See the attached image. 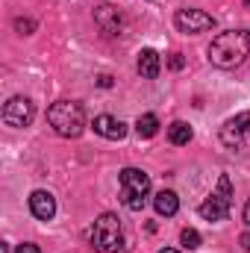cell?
I'll list each match as a JSON object with an SVG mask.
<instances>
[{
	"instance_id": "1",
	"label": "cell",
	"mask_w": 250,
	"mask_h": 253,
	"mask_svg": "<svg viewBox=\"0 0 250 253\" xmlns=\"http://www.w3.org/2000/svg\"><path fill=\"white\" fill-rule=\"evenodd\" d=\"M250 53V33L248 30H227L209 44V62L215 68H239Z\"/></svg>"
},
{
	"instance_id": "2",
	"label": "cell",
	"mask_w": 250,
	"mask_h": 253,
	"mask_svg": "<svg viewBox=\"0 0 250 253\" xmlns=\"http://www.w3.org/2000/svg\"><path fill=\"white\" fill-rule=\"evenodd\" d=\"M47 121L50 126L62 135V138H77L83 135V126H85V112L77 100H56L50 109H47Z\"/></svg>"
},
{
	"instance_id": "3",
	"label": "cell",
	"mask_w": 250,
	"mask_h": 253,
	"mask_svg": "<svg viewBox=\"0 0 250 253\" xmlns=\"http://www.w3.org/2000/svg\"><path fill=\"white\" fill-rule=\"evenodd\" d=\"M88 245L97 253H115L118 251L121 248V221H118V215L103 212L91 224V230H88Z\"/></svg>"
},
{
	"instance_id": "4",
	"label": "cell",
	"mask_w": 250,
	"mask_h": 253,
	"mask_svg": "<svg viewBox=\"0 0 250 253\" xmlns=\"http://www.w3.org/2000/svg\"><path fill=\"white\" fill-rule=\"evenodd\" d=\"M150 191V177L141 168H124L121 171V200L129 212H141Z\"/></svg>"
},
{
	"instance_id": "5",
	"label": "cell",
	"mask_w": 250,
	"mask_h": 253,
	"mask_svg": "<svg viewBox=\"0 0 250 253\" xmlns=\"http://www.w3.org/2000/svg\"><path fill=\"white\" fill-rule=\"evenodd\" d=\"M230 206H233V183H230L227 174H221L218 186L212 189V194L200 203V215H203V221L215 224V221H224L230 215Z\"/></svg>"
},
{
	"instance_id": "6",
	"label": "cell",
	"mask_w": 250,
	"mask_h": 253,
	"mask_svg": "<svg viewBox=\"0 0 250 253\" xmlns=\"http://www.w3.org/2000/svg\"><path fill=\"white\" fill-rule=\"evenodd\" d=\"M221 141L230 150H245L250 147V112H239L221 126Z\"/></svg>"
},
{
	"instance_id": "7",
	"label": "cell",
	"mask_w": 250,
	"mask_h": 253,
	"mask_svg": "<svg viewBox=\"0 0 250 253\" xmlns=\"http://www.w3.org/2000/svg\"><path fill=\"white\" fill-rule=\"evenodd\" d=\"M174 24H177L180 33H186V36H197V33L212 30V27H215V18L206 15L203 9H180V12L174 15Z\"/></svg>"
},
{
	"instance_id": "8",
	"label": "cell",
	"mask_w": 250,
	"mask_h": 253,
	"mask_svg": "<svg viewBox=\"0 0 250 253\" xmlns=\"http://www.w3.org/2000/svg\"><path fill=\"white\" fill-rule=\"evenodd\" d=\"M33 118H36V106H33V100L30 97H12L6 106H3V121L9 126H30L33 124Z\"/></svg>"
},
{
	"instance_id": "9",
	"label": "cell",
	"mask_w": 250,
	"mask_h": 253,
	"mask_svg": "<svg viewBox=\"0 0 250 253\" xmlns=\"http://www.w3.org/2000/svg\"><path fill=\"white\" fill-rule=\"evenodd\" d=\"M94 24H97L106 36H121V33H124V15H121L115 6H109V3H103V6L94 9Z\"/></svg>"
},
{
	"instance_id": "10",
	"label": "cell",
	"mask_w": 250,
	"mask_h": 253,
	"mask_svg": "<svg viewBox=\"0 0 250 253\" xmlns=\"http://www.w3.org/2000/svg\"><path fill=\"white\" fill-rule=\"evenodd\" d=\"M30 212H33L39 221H50V218L56 215V197L44 189L33 191V194H30Z\"/></svg>"
},
{
	"instance_id": "11",
	"label": "cell",
	"mask_w": 250,
	"mask_h": 253,
	"mask_svg": "<svg viewBox=\"0 0 250 253\" xmlns=\"http://www.w3.org/2000/svg\"><path fill=\"white\" fill-rule=\"evenodd\" d=\"M91 126H94L97 135H103V138H109V141H121L126 135V124L118 121V118H112V115H97Z\"/></svg>"
},
{
	"instance_id": "12",
	"label": "cell",
	"mask_w": 250,
	"mask_h": 253,
	"mask_svg": "<svg viewBox=\"0 0 250 253\" xmlns=\"http://www.w3.org/2000/svg\"><path fill=\"white\" fill-rule=\"evenodd\" d=\"M135 68H138V74H141L144 80H156V77H159V68H162V62H159V53H156V50H150V47H144V50L138 53V62H135Z\"/></svg>"
},
{
	"instance_id": "13",
	"label": "cell",
	"mask_w": 250,
	"mask_h": 253,
	"mask_svg": "<svg viewBox=\"0 0 250 253\" xmlns=\"http://www.w3.org/2000/svg\"><path fill=\"white\" fill-rule=\"evenodd\" d=\"M153 206H156L159 215L171 218V215H177V209H180V197H177L174 191H159V194L153 197Z\"/></svg>"
},
{
	"instance_id": "14",
	"label": "cell",
	"mask_w": 250,
	"mask_h": 253,
	"mask_svg": "<svg viewBox=\"0 0 250 253\" xmlns=\"http://www.w3.org/2000/svg\"><path fill=\"white\" fill-rule=\"evenodd\" d=\"M135 132H138L141 138H153V135L159 132V118H156L153 112L138 115V121H135Z\"/></svg>"
},
{
	"instance_id": "15",
	"label": "cell",
	"mask_w": 250,
	"mask_h": 253,
	"mask_svg": "<svg viewBox=\"0 0 250 253\" xmlns=\"http://www.w3.org/2000/svg\"><path fill=\"white\" fill-rule=\"evenodd\" d=\"M191 126L186 121H174V124L168 126V138H171V144H188L191 141Z\"/></svg>"
},
{
	"instance_id": "16",
	"label": "cell",
	"mask_w": 250,
	"mask_h": 253,
	"mask_svg": "<svg viewBox=\"0 0 250 253\" xmlns=\"http://www.w3.org/2000/svg\"><path fill=\"white\" fill-rule=\"evenodd\" d=\"M180 242H183V248H186V251H194V248H200V233H197V230H191V227H186V230L180 233Z\"/></svg>"
},
{
	"instance_id": "17",
	"label": "cell",
	"mask_w": 250,
	"mask_h": 253,
	"mask_svg": "<svg viewBox=\"0 0 250 253\" xmlns=\"http://www.w3.org/2000/svg\"><path fill=\"white\" fill-rule=\"evenodd\" d=\"M15 30H18L21 36H30V33L36 30V21H30V18H18V21H15Z\"/></svg>"
},
{
	"instance_id": "18",
	"label": "cell",
	"mask_w": 250,
	"mask_h": 253,
	"mask_svg": "<svg viewBox=\"0 0 250 253\" xmlns=\"http://www.w3.org/2000/svg\"><path fill=\"white\" fill-rule=\"evenodd\" d=\"M168 65H171V68H174V71H180V68H183V56H180V53H171V59H168Z\"/></svg>"
},
{
	"instance_id": "19",
	"label": "cell",
	"mask_w": 250,
	"mask_h": 253,
	"mask_svg": "<svg viewBox=\"0 0 250 253\" xmlns=\"http://www.w3.org/2000/svg\"><path fill=\"white\" fill-rule=\"evenodd\" d=\"M15 253H42L36 245H30V242H24V245H18V251Z\"/></svg>"
},
{
	"instance_id": "20",
	"label": "cell",
	"mask_w": 250,
	"mask_h": 253,
	"mask_svg": "<svg viewBox=\"0 0 250 253\" xmlns=\"http://www.w3.org/2000/svg\"><path fill=\"white\" fill-rule=\"evenodd\" d=\"M97 85H100V88H112V77H109V74H100V77H97Z\"/></svg>"
},
{
	"instance_id": "21",
	"label": "cell",
	"mask_w": 250,
	"mask_h": 253,
	"mask_svg": "<svg viewBox=\"0 0 250 253\" xmlns=\"http://www.w3.org/2000/svg\"><path fill=\"white\" fill-rule=\"evenodd\" d=\"M242 218H245V224L250 227V200L245 203V212H242Z\"/></svg>"
},
{
	"instance_id": "22",
	"label": "cell",
	"mask_w": 250,
	"mask_h": 253,
	"mask_svg": "<svg viewBox=\"0 0 250 253\" xmlns=\"http://www.w3.org/2000/svg\"><path fill=\"white\" fill-rule=\"evenodd\" d=\"M242 248H245V251H250V233H245V236H242Z\"/></svg>"
},
{
	"instance_id": "23",
	"label": "cell",
	"mask_w": 250,
	"mask_h": 253,
	"mask_svg": "<svg viewBox=\"0 0 250 253\" xmlns=\"http://www.w3.org/2000/svg\"><path fill=\"white\" fill-rule=\"evenodd\" d=\"M159 253H180V251H174V248H162Z\"/></svg>"
},
{
	"instance_id": "24",
	"label": "cell",
	"mask_w": 250,
	"mask_h": 253,
	"mask_svg": "<svg viewBox=\"0 0 250 253\" xmlns=\"http://www.w3.org/2000/svg\"><path fill=\"white\" fill-rule=\"evenodd\" d=\"M245 3H248V6H250V0H245Z\"/></svg>"
}]
</instances>
